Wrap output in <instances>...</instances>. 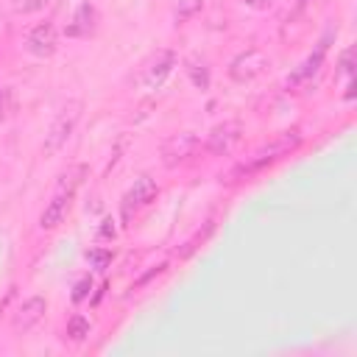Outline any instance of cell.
I'll list each match as a JSON object with an SVG mask.
<instances>
[{
    "instance_id": "1",
    "label": "cell",
    "mask_w": 357,
    "mask_h": 357,
    "mask_svg": "<svg viewBox=\"0 0 357 357\" xmlns=\"http://www.w3.org/2000/svg\"><path fill=\"white\" fill-rule=\"evenodd\" d=\"M84 176H86V165H70V167L59 176V181H56V187H53V195H50V201L45 204V209H42V215H39V229L50 231V229H56V226L67 218L70 204H73L75 190L81 187Z\"/></svg>"
},
{
    "instance_id": "2",
    "label": "cell",
    "mask_w": 357,
    "mask_h": 357,
    "mask_svg": "<svg viewBox=\"0 0 357 357\" xmlns=\"http://www.w3.org/2000/svg\"><path fill=\"white\" fill-rule=\"evenodd\" d=\"M81 109H84V103L78 98H70L67 103H61V109L56 112V117H53V123H50V128L45 134V153L47 156H53L56 151H61V145L70 139V134L78 126Z\"/></svg>"
},
{
    "instance_id": "3",
    "label": "cell",
    "mask_w": 357,
    "mask_h": 357,
    "mask_svg": "<svg viewBox=\"0 0 357 357\" xmlns=\"http://www.w3.org/2000/svg\"><path fill=\"white\" fill-rule=\"evenodd\" d=\"M268 53H262L259 47H245L243 53H237L229 61V78L237 84H248L254 78H259L268 70Z\"/></svg>"
},
{
    "instance_id": "4",
    "label": "cell",
    "mask_w": 357,
    "mask_h": 357,
    "mask_svg": "<svg viewBox=\"0 0 357 357\" xmlns=\"http://www.w3.org/2000/svg\"><path fill=\"white\" fill-rule=\"evenodd\" d=\"M176 67V53L173 50H156L137 73V86L139 89H159L165 84V78L173 73Z\"/></svg>"
},
{
    "instance_id": "5",
    "label": "cell",
    "mask_w": 357,
    "mask_h": 357,
    "mask_svg": "<svg viewBox=\"0 0 357 357\" xmlns=\"http://www.w3.org/2000/svg\"><path fill=\"white\" fill-rule=\"evenodd\" d=\"M298 145V134L296 131H287V134H282L279 139H273L268 148H259L251 159H248V165H243L237 173H243V176H251L254 170H259V167H265V165H271V162H276L279 156H284L287 151H293Z\"/></svg>"
},
{
    "instance_id": "6",
    "label": "cell",
    "mask_w": 357,
    "mask_h": 357,
    "mask_svg": "<svg viewBox=\"0 0 357 357\" xmlns=\"http://www.w3.org/2000/svg\"><path fill=\"white\" fill-rule=\"evenodd\" d=\"M156 192H159L156 181H153L151 176H139V178L131 184V190L123 195V204H120V209H123V218L128 220L131 215H137L142 206H148V204L156 198Z\"/></svg>"
},
{
    "instance_id": "7",
    "label": "cell",
    "mask_w": 357,
    "mask_h": 357,
    "mask_svg": "<svg viewBox=\"0 0 357 357\" xmlns=\"http://www.w3.org/2000/svg\"><path fill=\"white\" fill-rule=\"evenodd\" d=\"M56 45H59V33H56V25L53 22H39L28 31L25 36V50L36 59H47L56 53Z\"/></svg>"
},
{
    "instance_id": "8",
    "label": "cell",
    "mask_w": 357,
    "mask_h": 357,
    "mask_svg": "<svg viewBox=\"0 0 357 357\" xmlns=\"http://www.w3.org/2000/svg\"><path fill=\"white\" fill-rule=\"evenodd\" d=\"M198 148V137L192 131H181V134H173L162 142V162L165 167H176L181 165L184 159L192 156V151Z\"/></svg>"
},
{
    "instance_id": "9",
    "label": "cell",
    "mask_w": 357,
    "mask_h": 357,
    "mask_svg": "<svg viewBox=\"0 0 357 357\" xmlns=\"http://www.w3.org/2000/svg\"><path fill=\"white\" fill-rule=\"evenodd\" d=\"M240 134H243V123L240 120H226V123L215 126L209 131V137H206V153H215V156L229 153L240 142Z\"/></svg>"
},
{
    "instance_id": "10",
    "label": "cell",
    "mask_w": 357,
    "mask_h": 357,
    "mask_svg": "<svg viewBox=\"0 0 357 357\" xmlns=\"http://www.w3.org/2000/svg\"><path fill=\"white\" fill-rule=\"evenodd\" d=\"M45 310H47L45 298H42V296H31V298H28V301H22V304H20V310L14 312L11 329H14L17 335H25V332H31V329H33V326L42 321Z\"/></svg>"
},
{
    "instance_id": "11",
    "label": "cell",
    "mask_w": 357,
    "mask_h": 357,
    "mask_svg": "<svg viewBox=\"0 0 357 357\" xmlns=\"http://www.w3.org/2000/svg\"><path fill=\"white\" fill-rule=\"evenodd\" d=\"M324 56H326V42H321V45L315 47V53H312V56H310V59H307V61L287 78V89H298V86H304V84L318 73V67L324 64Z\"/></svg>"
},
{
    "instance_id": "12",
    "label": "cell",
    "mask_w": 357,
    "mask_h": 357,
    "mask_svg": "<svg viewBox=\"0 0 357 357\" xmlns=\"http://www.w3.org/2000/svg\"><path fill=\"white\" fill-rule=\"evenodd\" d=\"M95 22H98L95 6L81 3L78 11H75V17H73V25H67V36H89L95 31Z\"/></svg>"
},
{
    "instance_id": "13",
    "label": "cell",
    "mask_w": 357,
    "mask_h": 357,
    "mask_svg": "<svg viewBox=\"0 0 357 357\" xmlns=\"http://www.w3.org/2000/svg\"><path fill=\"white\" fill-rule=\"evenodd\" d=\"M86 335H89V321L84 315H73L67 321V337L70 340H84Z\"/></svg>"
},
{
    "instance_id": "14",
    "label": "cell",
    "mask_w": 357,
    "mask_h": 357,
    "mask_svg": "<svg viewBox=\"0 0 357 357\" xmlns=\"http://www.w3.org/2000/svg\"><path fill=\"white\" fill-rule=\"evenodd\" d=\"M209 231H212V223H206V226H204V231H195V237H190V240L184 243V248H178V257H181V259H184V257H190V254L198 248V243H204V240H206V234H209Z\"/></svg>"
},
{
    "instance_id": "15",
    "label": "cell",
    "mask_w": 357,
    "mask_h": 357,
    "mask_svg": "<svg viewBox=\"0 0 357 357\" xmlns=\"http://www.w3.org/2000/svg\"><path fill=\"white\" fill-rule=\"evenodd\" d=\"M86 259L92 262V268L106 271V265L112 262V251L109 248H92V251H86Z\"/></svg>"
},
{
    "instance_id": "16",
    "label": "cell",
    "mask_w": 357,
    "mask_h": 357,
    "mask_svg": "<svg viewBox=\"0 0 357 357\" xmlns=\"http://www.w3.org/2000/svg\"><path fill=\"white\" fill-rule=\"evenodd\" d=\"M89 290H92V282H89V276H86V279H81V282L75 284V290H73V301H84V298L89 296Z\"/></svg>"
},
{
    "instance_id": "17",
    "label": "cell",
    "mask_w": 357,
    "mask_h": 357,
    "mask_svg": "<svg viewBox=\"0 0 357 357\" xmlns=\"http://www.w3.org/2000/svg\"><path fill=\"white\" fill-rule=\"evenodd\" d=\"M340 73L343 75H351V47H346L343 56H340Z\"/></svg>"
}]
</instances>
